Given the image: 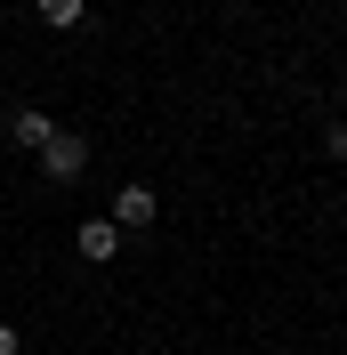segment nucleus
<instances>
[{
	"label": "nucleus",
	"mask_w": 347,
	"mask_h": 355,
	"mask_svg": "<svg viewBox=\"0 0 347 355\" xmlns=\"http://www.w3.org/2000/svg\"><path fill=\"white\" fill-rule=\"evenodd\" d=\"M41 170L57 178V186H73V178L89 170V137H81V130H57V137L41 146Z\"/></svg>",
	"instance_id": "f257e3e1"
},
{
	"label": "nucleus",
	"mask_w": 347,
	"mask_h": 355,
	"mask_svg": "<svg viewBox=\"0 0 347 355\" xmlns=\"http://www.w3.org/2000/svg\"><path fill=\"white\" fill-rule=\"evenodd\" d=\"M113 226H121V234H146V226H153V186L130 178V186L113 194Z\"/></svg>",
	"instance_id": "f03ea898"
},
{
	"label": "nucleus",
	"mask_w": 347,
	"mask_h": 355,
	"mask_svg": "<svg viewBox=\"0 0 347 355\" xmlns=\"http://www.w3.org/2000/svg\"><path fill=\"white\" fill-rule=\"evenodd\" d=\"M73 250H81L89 266H105L113 250H121V226H113V218H81V226H73Z\"/></svg>",
	"instance_id": "7ed1b4c3"
},
{
	"label": "nucleus",
	"mask_w": 347,
	"mask_h": 355,
	"mask_svg": "<svg viewBox=\"0 0 347 355\" xmlns=\"http://www.w3.org/2000/svg\"><path fill=\"white\" fill-rule=\"evenodd\" d=\"M8 137H17L24 154H41L49 137H57V121H49V113H41V105H24V113H17V121H8Z\"/></svg>",
	"instance_id": "20e7f679"
},
{
	"label": "nucleus",
	"mask_w": 347,
	"mask_h": 355,
	"mask_svg": "<svg viewBox=\"0 0 347 355\" xmlns=\"http://www.w3.org/2000/svg\"><path fill=\"white\" fill-rule=\"evenodd\" d=\"M81 17H89V0H41V24H57V33L81 24Z\"/></svg>",
	"instance_id": "39448f33"
},
{
	"label": "nucleus",
	"mask_w": 347,
	"mask_h": 355,
	"mask_svg": "<svg viewBox=\"0 0 347 355\" xmlns=\"http://www.w3.org/2000/svg\"><path fill=\"white\" fill-rule=\"evenodd\" d=\"M323 154H331V162H347V121H331V137H323Z\"/></svg>",
	"instance_id": "423d86ee"
},
{
	"label": "nucleus",
	"mask_w": 347,
	"mask_h": 355,
	"mask_svg": "<svg viewBox=\"0 0 347 355\" xmlns=\"http://www.w3.org/2000/svg\"><path fill=\"white\" fill-rule=\"evenodd\" d=\"M0 355H24V339H17V323H0Z\"/></svg>",
	"instance_id": "0eeeda50"
}]
</instances>
